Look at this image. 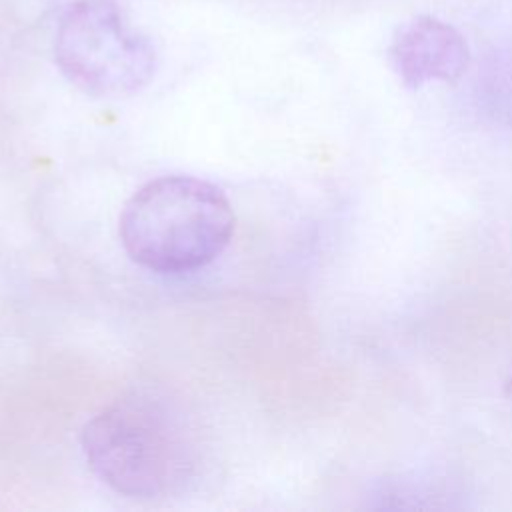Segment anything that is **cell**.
<instances>
[{
    "label": "cell",
    "mask_w": 512,
    "mask_h": 512,
    "mask_svg": "<svg viewBox=\"0 0 512 512\" xmlns=\"http://www.w3.org/2000/svg\"><path fill=\"white\" fill-rule=\"evenodd\" d=\"M92 472L114 492L158 500L184 490L198 464L182 410L156 392H132L94 414L82 428Z\"/></svg>",
    "instance_id": "6da1fadb"
},
{
    "label": "cell",
    "mask_w": 512,
    "mask_h": 512,
    "mask_svg": "<svg viewBox=\"0 0 512 512\" xmlns=\"http://www.w3.org/2000/svg\"><path fill=\"white\" fill-rule=\"evenodd\" d=\"M234 232V210L212 182L168 174L146 182L122 208L120 240L128 256L160 274L202 268L222 254Z\"/></svg>",
    "instance_id": "7a4b0ae2"
},
{
    "label": "cell",
    "mask_w": 512,
    "mask_h": 512,
    "mask_svg": "<svg viewBox=\"0 0 512 512\" xmlns=\"http://www.w3.org/2000/svg\"><path fill=\"white\" fill-rule=\"evenodd\" d=\"M54 60L82 92L126 98L148 86L158 56L114 0H76L58 22Z\"/></svg>",
    "instance_id": "3957f363"
},
{
    "label": "cell",
    "mask_w": 512,
    "mask_h": 512,
    "mask_svg": "<svg viewBox=\"0 0 512 512\" xmlns=\"http://www.w3.org/2000/svg\"><path fill=\"white\" fill-rule=\"evenodd\" d=\"M388 58L400 82L418 90L428 82H458L470 64V48L452 24L420 14L396 30Z\"/></svg>",
    "instance_id": "277c9868"
},
{
    "label": "cell",
    "mask_w": 512,
    "mask_h": 512,
    "mask_svg": "<svg viewBox=\"0 0 512 512\" xmlns=\"http://www.w3.org/2000/svg\"><path fill=\"white\" fill-rule=\"evenodd\" d=\"M378 508H452V490L432 480H392L376 494Z\"/></svg>",
    "instance_id": "5b68a950"
},
{
    "label": "cell",
    "mask_w": 512,
    "mask_h": 512,
    "mask_svg": "<svg viewBox=\"0 0 512 512\" xmlns=\"http://www.w3.org/2000/svg\"><path fill=\"white\" fill-rule=\"evenodd\" d=\"M482 100L488 112L512 130V46L490 58L482 78Z\"/></svg>",
    "instance_id": "8992f818"
},
{
    "label": "cell",
    "mask_w": 512,
    "mask_h": 512,
    "mask_svg": "<svg viewBox=\"0 0 512 512\" xmlns=\"http://www.w3.org/2000/svg\"><path fill=\"white\" fill-rule=\"evenodd\" d=\"M506 388H508V394H510V396H512V378H510V380H508V384H506Z\"/></svg>",
    "instance_id": "52a82bcc"
}]
</instances>
